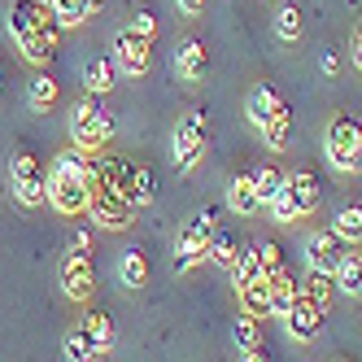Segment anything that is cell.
I'll return each instance as SVG.
<instances>
[{"instance_id":"obj_27","label":"cell","mask_w":362,"mask_h":362,"mask_svg":"<svg viewBox=\"0 0 362 362\" xmlns=\"http://www.w3.org/2000/svg\"><path fill=\"white\" fill-rule=\"evenodd\" d=\"M236 349H240L245 358H267V349H262V332H257V319H249V315L236 319Z\"/></svg>"},{"instance_id":"obj_37","label":"cell","mask_w":362,"mask_h":362,"mask_svg":"<svg viewBox=\"0 0 362 362\" xmlns=\"http://www.w3.org/2000/svg\"><path fill=\"white\" fill-rule=\"evenodd\" d=\"M349 57H354V70L362 66V31L354 27V40H349Z\"/></svg>"},{"instance_id":"obj_17","label":"cell","mask_w":362,"mask_h":362,"mask_svg":"<svg viewBox=\"0 0 362 362\" xmlns=\"http://www.w3.org/2000/svg\"><path fill=\"white\" fill-rule=\"evenodd\" d=\"M341 240H336V231H315V236L305 240V257H310V271H332V262H336V249Z\"/></svg>"},{"instance_id":"obj_11","label":"cell","mask_w":362,"mask_h":362,"mask_svg":"<svg viewBox=\"0 0 362 362\" xmlns=\"http://www.w3.org/2000/svg\"><path fill=\"white\" fill-rule=\"evenodd\" d=\"M9 179H13V197H18V205L40 210V205H44V170H40V162L31 158V153H13Z\"/></svg>"},{"instance_id":"obj_32","label":"cell","mask_w":362,"mask_h":362,"mask_svg":"<svg viewBox=\"0 0 362 362\" xmlns=\"http://www.w3.org/2000/svg\"><path fill=\"white\" fill-rule=\"evenodd\" d=\"M279 184H284V175H279L275 166L253 170V188H257V201H262V205H271V197L279 192Z\"/></svg>"},{"instance_id":"obj_31","label":"cell","mask_w":362,"mask_h":362,"mask_svg":"<svg viewBox=\"0 0 362 362\" xmlns=\"http://www.w3.org/2000/svg\"><path fill=\"white\" fill-rule=\"evenodd\" d=\"M336 240H341V245H358L362 240V210H358V205H345V210L341 214H336Z\"/></svg>"},{"instance_id":"obj_5","label":"cell","mask_w":362,"mask_h":362,"mask_svg":"<svg viewBox=\"0 0 362 362\" xmlns=\"http://www.w3.org/2000/svg\"><path fill=\"white\" fill-rule=\"evenodd\" d=\"M327 162L341 175H354L362 166V127L354 114H336L327 122Z\"/></svg>"},{"instance_id":"obj_38","label":"cell","mask_w":362,"mask_h":362,"mask_svg":"<svg viewBox=\"0 0 362 362\" xmlns=\"http://www.w3.org/2000/svg\"><path fill=\"white\" fill-rule=\"evenodd\" d=\"M83 5H88V13H96L100 5H105V0H83Z\"/></svg>"},{"instance_id":"obj_39","label":"cell","mask_w":362,"mask_h":362,"mask_svg":"<svg viewBox=\"0 0 362 362\" xmlns=\"http://www.w3.org/2000/svg\"><path fill=\"white\" fill-rule=\"evenodd\" d=\"M0 88H5V74H0Z\"/></svg>"},{"instance_id":"obj_29","label":"cell","mask_w":362,"mask_h":362,"mask_svg":"<svg viewBox=\"0 0 362 362\" xmlns=\"http://www.w3.org/2000/svg\"><path fill=\"white\" fill-rule=\"evenodd\" d=\"M236 249H240V240L231 236V231H218V227H214L210 245H205V257H210V262H218V267H231V262H236Z\"/></svg>"},{"instance_id":"obj_34","label":"cell","mask_w":362,"mask_h":362,"mask_svg":"<svg viewBox=\"0 0 362 362\" xmlns=\"http://www.w3.org/2000/svg\"><path fill=\"white\" fill-rule=\"evenodd\" d=\"M231 275H236V284H245V279H257L262 275V267H257V249H236V262H231Z\"/></svg>"},{"instance_id":"obj_33","label":"cell","mask_w":362,"mask_h":362,"mask_svg":"<svg viewBox=\"0 0 362 362\" xmlns=\"http://www.w3.org/2000/svg\"><path fill=\"white\" fill-rule=\"evenodd\" d=\"M62 354H66L70 362H88V358H96V345L88 341V332L79 327V332H70V336H66V345H62Z\"/></svg>"},{"instance_id":"obj_8","label":"cell","mask_w":362,"mask_h":362,"mask_svg":"<svg viewBox=\"0 0 362 362\" xmlns=\"http://www.w3.org/2000/svg\"><path fill=\"white\" fill-rule=\"evenodd\" d=\"M205 144H210V118L201 110H192L175 127V166L179 170H197V162L205 158Z\"/></svg>"},{"instance_id":"obj_9","label":"cell","mask_w":362,"mask_h":362,"mask_svg":"<svg viewBox=\"0 0 362 362\" xmlns=\"http://www.w3.org/2000/svg\"><path fill=\"white\" fill-rule=\"evenodd\" d=\"M88 214L96 227H110V231H122L136 223V205L127 201L118 188H105V184H92L88 192Z\"/></svg>"},{"instance_id":"obj_21","label":"cell","mask_w":362,"mask_h":362,"mask_svg":"<svg viewBox=\"0 0 362 362\" xmlns=\"http://www.w3.org/2000/svg\"><path fill=\"white\" fill-rule=\"evenodd\" d=\"M227 205H231L236 214H257V210H262V201H257V188H253V175H236V179H231Z\"/></svg>"},{"instance_id":"obj_16","label":"cell","mask_w":362,"mask_h":362,"mask_svg":"<svg viewBox=\"0 0 362 362\" xmlns=\"http://www.w3.org/2000/svg\"><path fill=\"white\" fill-rule=\"evenodd\" d=\"M279 88L275 83H257V88H249V100H245V114H249V122L253 127H262L275 110H279Z\"/></svg>"},{"instance_id":"obj_10","label":"cell","mask_w":362,"mask_h":362,"mask_svg":"<svg viewBox=\"0 0 362 362\" xmlns=\"http://www.w3.org/2000/svg\"><path fill=\"white\" fill-rule=\"evenodd\" d=\"M148 66H153V40L144 31H136V27L118 31V40H114V70L140 79V74H148Z\"/></svg>"},{"instance_id":"obj_19","label":"cell","mask_w":362,"mask_h":362,"mask_svg":"<svg viewBox=\"0 0 362 362\" xmlns=\"http://www.w3.org/2000/svg\"><path fill=\"white\" fill-rule=\"evenodd\" d=\"M114 79H118V70H114L110 57H92V62L83 66V88H88L92 96H105V92L114 88Z\"/></svg>"},{"instance_id":"obj_22","label":"cell","mask_w":362,"mask_h":362,"mask_svg":"<svg viewBox=\"0 0 362 362\" xmlns=\"http://www.w3.org/2000/svg\"><path fill=\"white\" fill-rule=\"evenodd\" d=\"M118 279H122V288H144L148 284V257L140 249H127L118 257Z\"/></svg>"},{"instance_id":"obj_15","label":"cell","mask_w":362,"mask_h":362,"mask_svg":"<svg viewBox=\"0 0 362 362\" xmlns=\"http://www.w3.org/2000/svg\"><path fill=\"white\" fill-rule=\"evenodd\" d=\"M332 284H336L341 293H349V297L362 293V257H358V245H349V249L336 253V262H332Z\"/></svg>"},{"instance_id":"obj_6","label":"cell","mask_w":362,"mask_h":362,"mask_svg":"<svg viewBox=\"0 0 362 362\" xmlns=\"http://www.w3.org/2000/svg\"><path fill=\"white\" fill-rule=\"evenodd\" d=\"M214 227H218V214L214 210H197L184 227H179V240H175V267L179 271L205 262V245H210Z\"/></svg>"},{"instance_id":"obj_2","label":"cell","mask_w":362,"mask_h":362,"mask_svg":"<svg viewBox=\"0 0 362 362\" xmlns=\"http://www.w3.org/2000/svg\"><path fill=\"white\" fill-rule=\"evenodd\" d=\"M88 192H92V179L88 166L74 158V153H62L53 162V170L44 175V201L53 205L57 214H88Z\"/></svg>"},{"instance_id":"obj_14","label":"cell","mask_w":362,"mask_h":362,"mask_svg":"<svg viewBox=\"0 0 362 362\" xmlns=\"http://www.w3.org/2000/svg\"><path fill=\"white\" fill-rule=\"evenodd\" d=\"M236 297H240V315H249V319H271V284L257 275V279H245V284H236Z\"/></svg>"},{"instance_id":"obj_12","label":"cell","mask_w":362,"mask_h":362,"mask_svg":"<svg viewBox=\"0 0 362 362\" xmlns=\"http://www.w3.org/2000/svg\"><path fill=\"white\" fill-rule=\"evenodd\" d=\"M279 319H284V327H288V336H293V341H301V345L315 341V336L323 332V310L315 301H305L301 293L288 301V310H284Z\"/></svg>"},{"instance_id":"obj_24","label":"cell","mask_w":362,"mask_h":362,"mask_svg":"<svg viewBox=\"0 0 362 362\" xmlns=\"http://www.w3.org/2000/svg\"><path fill=\"white\" fill-rule=\"evenodd\" d=\"M153 197H158V175H153L148 166H132V179H127V201L136 205H148Z\"/></svg>"},{"instance_id":"obj_26","label":"cell","mask_w":362,"mask_h":362,"mask_svg":"<svg viewBox=\"0 0 362 362\" xmlns=\"http://www.w3.org/2000/svg\"><path fill=\"white\" fill-rule=\"evenodd\" d=\"M83 332H88V341L96 345V354H110V349H114V319H110V315L92 310V315L83 319Z\"/></svg>"},{"instance_id":"obj_1","label":"cell","mask_w":362,"mask_h":362,"mask_svg":"<svg viewBox=\"0 0 362 362\" xmlns=\"http://www.w3.org/2000/svg\"><path fill=\"white\" fill-rule=\"evenodd\" d=\"M9 35L18 44V53L40 70V66H48L57 57L62 22L53 18V9H48L44 0H13L9 5Z\"/></svg>"},{"instance_id":"obj_35","label":"cell","mask_w":362,"mask_h":362,"mask_svg":"<svg viewBox=\"0 0 362 362\" xmlns=\"http://www.w3.org/2000/svg\"><path fill=\"white\" fill-rule=\"evenodd\" d=\"M132 27H136V31H144V35L153 40V35H158V18H153V13H140V18L132 22Z\"/></svg>"},{"instance_id":"obj_28","label":"cell","mask_w":362,"mask_h":362,"mask_svg":"<svg viewBox=\"0 0 362 362\" xmlns=\"http://www.w3.org/2000/svg\"><path fill=\"white\" fill-rule=\"evenodd\" d=\"M257 267H262V279H267V284H275V279L288 275V262H284V253H279L275 240H262V245H257Z\"/></svg>"},{"instance_id":"obj_23","label":"cell","mask_w":362,"mask_h":362,"mask_svg":"<svg viewBox=\"0 0 362 362\" xmlns=\"http://www.w3.org/2000/svg\"><path fill=\"white\" fill-rule=\"evenodd\" d=\"M288 132H293V110H288V100H279V110L262 122L267 148H284V144H288Z\"/></svg>"},{"instance_id":"obj_30","label":"cell","mask_w":362,"mask_h":362,"mask_svg":"<svg viewBox=\"0 0 362 362\" xmlns=\"http://www.w3.org/2000/svg\"><path fill=\"white\" fill-rule=\"evenodd\" d=\"M44 5L53 9V18L62 22V31H66V27H83V22L92 18L83 0H44Z\"/></svg>"},{"instance_id":"obj_20","label":"cell","mask_w":362,"mask_h":362,"mask_svg":"<svg viewBox=\"0 0 362 362\" xmlns=\"http://www.w3.org/2000/svg\"><path fill=\"white\" fill-rule=\"evenodd\" d=\"M297 293L305 301H315L323 315H327V305H332V293H336V284H332V271H310L305 284H297Z\"/></svg>"},{"instance_id":"obj_4","label":"cell","mask_w":362,"mask_h":362,"mask_svg":"<svg viewBox=\"0 0 362 362\" xmlns=\"http://www.w3.org/2000/svg\"><path fill=\"white\" fill-rule=\"evenodd\" d=\"M70 140H74L79 153H100L114 140V118L100 114L96 100H74V110H70Z\"/></svg>"},{"instance_id":"obj_13","label":"cell","mask_w":362,"mask_h":362,"mask_svg":"<svg viewBox=\"0 0 362 362\" xmlns=\"http://www.w3.org/2000/svg\"><path fill=\"white\" fill-rule=\"evenodd\" d=\"M205 70H210V53H205L201 40H184V44L175 48V74H179L184 83L205 79Z\"/></svg>"},{"instance_id":"obj_36","label":"cell","mask_w":362,"mask_h":362,"mask_svg":"<svg viewBox=\"0 0 362 362\" xmlns=\"http://www.w3.org/2000/svg\"><path fill=\"white\" fill-rule=\"evenodd\" d=\"M175 5H179V13H188V18H197L205 5H210V0H175Z\"/></svg>"},{"instance_id":"obj_3","label":"cell","mask_w":362,"mask_h":362,"mask_svg":"<svg viewBox=\"0 0 362 362\" xmlns=\"http://www.w3.org/2000/svg\"><path fill=\"white\" fill-rule=\"evenodd\" d=\"M319 179L310 175V170H297V175H288L279 184V192L271 197V210H275V218L279 223H297L301 214H315V205H319Z\"/></svg>"},{"instance_id":"obj_18","label":"cell","mask_w":362,"mask_h":362,"mask_svg":"<svg viewBox=\"0 0 362 362\" xmlns=\"http://www.w3.org/2000/svg\"><path fill=\"white\" fill-rule=\"evenodd\" d=\"M27 100H31V110H53L57 105V100H62V88H57V79H53V74H48L44 66H40V74H35V79H31V88H27Z\"/></svg>"},{"instance_id":"obj_25","label":"cell","mask_w":362,"mask_h":362,"mask_svg":"<svg viewBox=\"0 0 362 362\" xmlns=\"http://www.w3.org/2000/svg\"><path fill=\"white\" fill-rule=\"evenodd\" d=\"M301 31H305L301 9L293 5V0H284V5L275 9V35H279L284 44H297V40H301Z\"/></svg>"},{"instance_id":"obj_7","label":"cell","mask_w":362,"mask_h":362,"mask_svg":"<svg viewBox=\"0 0 362 362\" xmlns=\"http://www.w3.org/2000/svg\"><path fill=\"white\" fill-rule=\"evenodd\" d=\"M62 293L70 301H88L96 293V267H92V253H88V236H79L74 249L66 253V262H62Z\"/></svg>"}]
</instances>
